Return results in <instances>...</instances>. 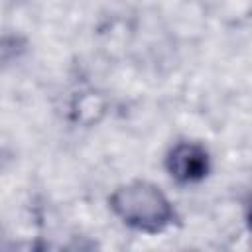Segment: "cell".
<instances>
[{
    "mask_svg": "<svg viewBox=\"0 0 252 252\" xmlns=\"http://www.w3.org/2000/svg\"><path fill=\"white\" fill-rule=\"evenodd\" d=\"M209 167L207 152L197 144H179L167 158V169L177 181H197Z\"/></svg>",
    "mask_w": 252,
    "mask_h": 252,
    "instance_id": "7a4b0ae2",
    "label": "cell"
},
{
    "mask_svg": "<svg viewBox=\"0 0 252 252\" xmlns=\"http://www.w3.org/2000/svg\"><path fill=\"white\" fill-rule=\"evenodd\" d=\"M110 205L124 222L144 230H158L173 217L165 195L158 187L140 181L116 189Z\"/></svg>",
    "mask_w": 252,
    "mask_h": 252,
    "instance_id": "6da1fadb",
    "label": "cell"
}]
</instances>
